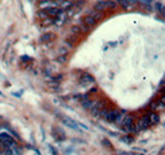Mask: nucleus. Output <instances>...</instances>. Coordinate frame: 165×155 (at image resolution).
Returning a JSON list of instances; mask_svg holds the SVG:
<instances>
[{
	"instance_id": "nucleus-1",
	"label": "nucleus",
	"mask_w": 165,
	"mask_h": 155,
	"mask_svg": "<svg viewBox=\"0 0 165 155\" xmlns=\"http://www.w3.org/2000/svg\"><path fill=\"white\" fill-rule=\"evenodd\" d=\"M0 140H1V143L5 147H9V148H15L16 147L15 139L6 133H0Z\"/></svg>"
},
{
	"instance_id": "nucleus-2",
	"label": "nucleus",
	"mask_w": 165,
	"mask_h": 155,
	"mask_svg": "<svg viewBox=\"0 0 165 155\" xmlns=\"http://www.w3.org/2000/svg\"><path fill=\"white\" fill-rule=\"evenodd\" d=\"M61 120H62V122L66 124V126H68L69 128L79 129V126H78V124H76L73 120H70V118H68V117H66V116H61Z\"/></svg>"
},
{
	"instance_id": "nucleus-3",
	"label": "nucleus",
	"mask_w": 165,
	"mask_h": 155,
	"mask_svg": "<svg viewBox=\"0 0 165 155\" xmlns=\"http://www.w3.org/2000/svg\"><path fill=\"white\" fill-rule=\"evenodd\" d=\"M121 4L125 8H129V6H133V5L137 4V0H121Z\"/></svg>"
},
{
	"instance_id": "nucleus-4",
	"label": "nucleus",
	"mask_w": 165,
	"mask_h": 155,
	"mask_svg": "<svg viewBox=\"0 0 165 155\" xmlns=\"http://www.w3.org/2000/svg\"><path fill=\"white\" fill-rule=\"evenodd\" d=\"M81 81L84 82V84H90V82H92L94 80H92V78L91 76H89V75H82V79H81Z\"/></svg>"
},
{
	"instance_id": "nucleus-5",
	"label": "nucleus",
	"mask_w": 165,
	"mask_h": 155,
	"mask_svg": "<svg viewBox=\"0 0 165 155\" xmlns=\"http://www.w3.org/2000/svg\"><path fill=\"white\" fill-rule=\"evenodd\" d=\"M49 38H52V35H44V36H42V37H41V41L49 39Z\"/></svg>"
}]
</instances>
